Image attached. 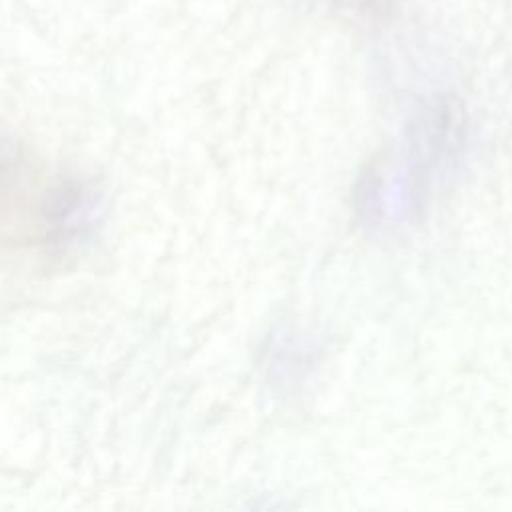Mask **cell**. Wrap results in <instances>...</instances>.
Instances as JSON below:
<instances>
[{
  "mask_svg": "<svg viewBox=\"0 0 512 512\" xmlns=\"http://www.w3.org/2000/svg\"><path fill=\"white\" fill-rule=\"evenodd\" d=\"M94 190L24 142L0 132V250L58 256L96 224Z\"/></svg>",
  "mask_w": 512,
  "mask_h": 512,
  "instance_id": "1",
  "label": "cell"
}]
</instances>
